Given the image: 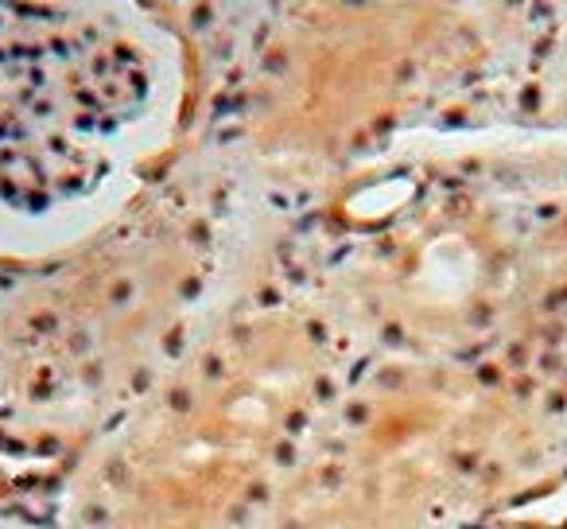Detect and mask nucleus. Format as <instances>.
Masks as SVG:
<instances>
[{
	"instance_id": "nucleus-1",
	"label": "nucleus",
	"mask_w": 567,
	"mask_h": 529,
	"mask_svg": "<svg viewBox=\"0 0 567 529\" xmlns=\"http://www.w3.org/2000/svg\"><path fill=\"white\" fill-rule=\"evenodd\" d=\"M148 98V63L121 32L48 0H0V214L86 199Z\"/></svg>"
}]
</instances>
